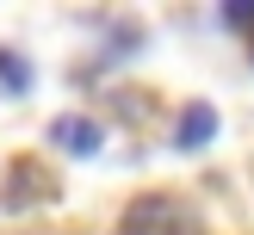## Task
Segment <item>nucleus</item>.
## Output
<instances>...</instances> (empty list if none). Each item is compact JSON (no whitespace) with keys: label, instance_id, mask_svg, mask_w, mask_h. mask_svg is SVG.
I'll list each match as a JSON object with an SVG mask.
<instances>
[{"label":"nucleus","instance_id":"1","mask_svg":"<svg viewBox=\"0 0 254 235\" xmlns=\"http://www.w3.org/2000/svg\"><path fill=\"white\" fill-rule=\"evenodd\" d=\"M50 142H56L62 155H99V148H106V130H99V118L62 111V118L50 124Z\"/></svg>","mask_w":254,"mask_h":235},{"label":"nucleus","instance_id":"2","mask_svg":"<svg viewBox=\"0 0 254 235\" xmlns=\"http://www.w3.org/2000/svg\"><path fill=\"white\" fill-rule=\"evenodd\" d=\"M211 136H217V105L192 99V105L180 111V124H174V148H205Z\"/></svg>","mask_w":254,"mask_h":235},{"label":"nucleus","instance_id":"3","mask_svg":"<svg viewBox=\"0 0 254 235\" xmlns=\"http://www.w3.org/2000/svg\"><path fill=\"white\" fill-rule=\"evenodd\" d=\"M31 62H19L12 56V49H0V87H6V93H31Z\"/></svg>","mask_w":254,"mask_h":235},{"label":"nucleus","instance_id":"4","mask_svg":"<svg viewBox=\"0 0 254 235\" xmlns=\"http://www.w3.org/2000/svg\"><path fill=\"white\" fill-rule=\"evenodd\" d=\"M223 19L230 25H254V6H223Z\"/></svg>","mask_w":254,"mask_h":235}]
</instances>
